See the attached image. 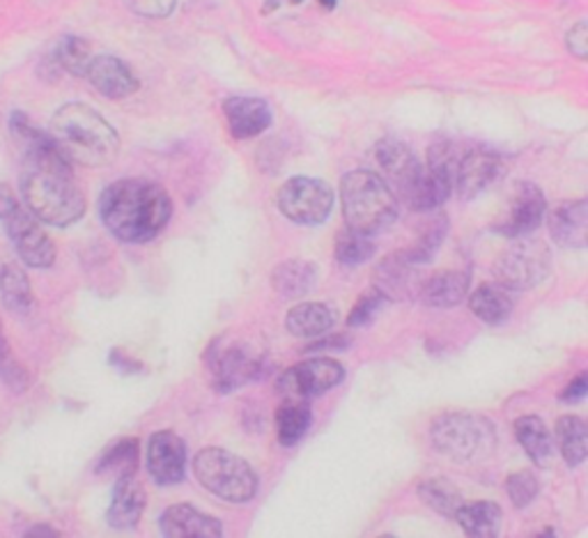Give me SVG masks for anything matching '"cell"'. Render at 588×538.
I'll use <instances>...</instances> for the list:
<instances>
[{
	"instance_id": "38",
	"label": "cell",
	"mask_w": 588,
	"mask_h": 538,
	"mask_svg": "<svg viewBox=\"0 0 588 538\" xmlns=\"http://www.w3.org/2000/svg\"><path fill=\"white\" fill-rule=\"evenodd\" d=\"M130 5L138 16L166 19L173 14L177 0H130Z\"/></svg>"
},
{
	"instance_id": "15",
	"label": "cell",
	"mask_w": 588,
	"mask_h": 538,
	"mask_svg": "<svg viewBox=\"0 0 588 538\" xmlns=\"http://www.w3.org/2000/svg\"><path fill=\"white\" fill-rule=\"evenodd\" d=\"M147 474L157 486H177L186 474V444L171 430L155 432L147 442Z\"/></svg>"
},
{
	"instance_id": "40",
	"label": "cell",
	"mask_w": 588,
	"mask_h": 538,
	"mask_svg": "<svg viewBox=\"0 0 588 538\" xmlns=\"http://www.w3.org/2000/svg\"><path fill=\"white\" fill-rule=\"evenodd\" d=\"M586 393H588V378L581 372L579 378H575L568 387H565V389L561 391V396H559V399H561V403L575 405V403H581V401L586 399Z\"/></svg>"
},
{
	"instance_id": "24",
	"label": "cell",
	"mask_w": 588,
	"mask_h": 538,
	"mask_svg": "<svg viewBox=\"0 0 588 538\" xmlns=\"http://www.w3.org/2000/svg\"><path fill=\"white\" fill-rule=\"evenodd\" d=\"M515 438L519 440L522 449L527 451L529 458L536 467L548 469L554 461V440L552 432L540 417L527 414L515 421Z\"/></svg>"
},
{
	"instance_id": "19",
	"label": "cell",
	"mask_w": 588,
	"mask_h": 538,
	"mask_svg": "<svg viewBox=\"0 0 588 538\" xmlns=\"http://www.w3.org/2000/svg\"><path fill=\"white\" fill-rule=\"evenodd\" d=\"M416 267L403 254H393L375 269V288L391 302H405L414 295L418 297V288L424 279H416Z\"/></svg>"
},
{
	"instance_id": "16",
	"label": "cell",
	"mask_w": 588,
	"mask_h": 538,
	"mask_svg": "<svg viewBox=\"0 0 588 538\" xmlns=\"http://www.w3.org/2000/svg\"><path fill=\"white\" fill-rule=\"evenodd\" d=\"M86 78L90 86L107 99H124L138 90V78L134 70L115 56H95L88 65Z\"/></svg>"
},
{
	"instance_id": "45",
	"label": "cell",
	"mask_w": 588,
	"mask_h": 538,
	"mask_svg": "<svg viewBox=\"0 0 588 538\" xmlns=\"http://www.w3.org/2000/svg\"><path fill=\"white\" fill-rule=\"evenodd\" d=\"M318 3H320L322 8H327V10H333L335 5H339V0H318Z\"/></svg>"
},
{
	"instance_id": "35",
	"label": "cell",
	"mask_w": 588,
	"mask_h": 538,
	"mask_svg": "<svg viewBox=\"0 0 588 538\" xmlns=\"http://www.w3.org/2000/svg\"><path fill=\"white\" fill-rule=\"evenodd\" d=\"M93 58L95 56H93V49H90L88 41L83 37H76V35H68L56 49L58 65L74 76H86Z\"/></svg>"
},
{
	"instance_id": "18",
	"label": "cell",
	"mask_w": 588,
	"mask_h": 538,
	"mask_svg": "<svg viewBox=\"0 0 588 538\" xmlns=\"http://www.w3.org/2000/svg\"><path fill=\"white\" fill-rule=\"evenodd\" d=\"M166 538H221L223 525L217 517L200 513L192 504L168 506L159 521Z\"/></svg>"
},
{
	"instance_id": "13",
	"label": "cell",
	"mask_w": 588,
	"mask_h": 538,
	"mask_svg": "<svg viewBox=\"0 0 588 538\" xmlns=\"http://www.w3.org/2000/svg\"><path fill=\"white\" fill-rule=\"evenodd\" d=\"M548 203H544L542 192L531 182H517L509 196L506 212L494 223V231L506 237L531 235L542 223Z\"/></svg>"
},
{
	"instance_id": "39",
	"label": "cell",
	"mask_w": 588,
	"mask_h": 538,
	"mask_svg": "<svg viewBox=\"0 0 588 538\" xmlns=\"http://www.w3.org/2000/svg\"><path fill=\"white\" fill-rule=\"evenodd\" d=\"M565 45H568L571 53L577 56L579 60H584L588 56V26L586 21H577V24L565 35Z\"/></svg>"
},
{
	"instance_id": "6",
	"label": "cell",
	"mask_w": 588,
	"mask_h": 538,
	"mask_svg": "<svg viewBox=\"0 0 588 538\" xmlns=\"http://www.w3.org/2000/svg\"><path fill=\"white\" fill-rule=\"evenodd\" d=\"M194 474L198 484L228 504H246L258 492V474L244 458L219 447L196 453Z\"/></svg>"
},
{
	"instance_id": "9",
	"label": "cell",
	"mask_w": 588,
	"mask_h": 538,
	"mask_svg": "<svg viewBox=\"0 0 588 538\" xmlns=\"http://www.w3.org/2000/svg\"><path fill=\"white\" fill-rule=\"evenodd\" d=\"M209 378L219 393H233L240 387L260 380L267 372V357L254 345L235 337H221L205 355Z\"/></svg>"
},
{
	"instance_id": "33",
	"label": "cell",
	"mask_w": 588,
	"mask_h": 538,
	"mask_svg": "<svg viewBox=\"0 0 588 538\" xmlns=\"http://www.w3.org/2000/svg\"><path fill=\"white\" fill-rule=\"evenodd\" d=\"M418 494H421V500L437 513L453 517L455 511L462 506V494L460 490L444 481V479H428L421 486H418Z\"/></svg>"
},
{
	"instance_id": "30",
	"label": "cell",
	"mask_w": 588,
	"mask_h": 538,
	"mask_svg": "<svg viewBox=\"0 0 588 538\" xmlns=\"http://www.w3.org/2000/svg\"><path fill=\"white\" fill-rule=\"evenodd\" d=\"M586 442L588 432L586 424L573 414H565L556 421V444L563 453V461L571 467H577L586 461Z\"/></svg>"
},
{
	"instance_id": "42",
	"label": "cell",
	"mask_w": 588,
	"mask_h": 538,
	"mask_svg": "<svg viewBox=\"0 0 588 538\" xmlns=\"http://www.w3.org/2000/svg\"><path fill=\"white\" fill-rule=\"evenodd\" d=\"M111 364H113V366H118V368H122L124 372H136V370H140V368H143L138 362H134L132 357L124 355L122 350H113V355H111Z\"/></svg>"
},
{
	"instance_id": "3",
	"label": "cell",
	"mask_w": 588,
	"mask_h": 538,
	"mask_svg": "<svg viewBox=\"0 0 588 538\" xmlns=\"http://www.w3.org/2000/svg\"><path fill=\"white\" fill-rule=\"evenodd\" d=\"M51 140L70 163L103 169L120 155V136L88 103H65L51 118Z\"/></svg>"
},
{
	"instance_id": "10",
	"label": "cell",
	"mask_w": 588,
	"mask_h": 538,
	"mask_svg": "<svg viewBox=\"0 0 588 538\" xmlns=\"http://www.w3.org/2000/svg\"><path fill=\"white\" fill-rule=\"evenodd\" d=\"M552 256L542 240H531L529 235L513 237L494 262L497 283L515 290H531L550 277Z\"/></svg>"
},
{
	"instance_id": "11",
	"label": "cell",
	"mask_w": 588,
	"mask_h": 538,
	"mask_svg": "<svg viewBox=\"0 0 588 538\" xmlns=\"http://www.w3.org/2000/svg\"><path fill=\"white\" fill-rule=\"evenodd\" d=\"M279 210L299 225H320L333 210V192L318 178H290L279 192Z\"/></svg>"
},
{
	"instance_id": "44",
	"label": "cell",
	"mask_w": 588,
	"mask_h": 538,
	"mask_svg": "<svg viewBox=\"0 0 588 538\" xmlns=\"http://www.w3.org/2000/svg\"><path fill=\"white\" fill-rule=\"evenodd\" d=\"M279 5H281V0H269V3H267V5L262 8V12H265V14H269L271 10H274V8H279Z\"/></svg>"
},
{
	"instance_id": "46",
	"label": "cell",
	"mask_w": 588,
	"mask_h": 538,
	"mask_svg": "<svg viewBox=\"0 0 588 538\" xmlns=\"http://www.w3.org/2000/svg\"><path fill=\"white\" fill-rule=\"evenodd\" d=\"M5 337H3V325H0V341H3Z\"/></svg>"
},
{
	"instance_id": "12",
	"label": "cell",
	"mask_w": 588,
	"mask_h": 538,
	"mask_svg": "<svg viewBox=\"0 0 588 538\" xmlns=\"http://www.w3.org/2000/svg\"><path fill=\"white\" fill-rule=\"evenodd\" d=\"M345 380V368L331 357H315L287 368L279 378V393L292 401H310L339 387Z\"/></svg>"
},
{
	"instance_id": "32",
	"label": "cell",
	"mask_w": 588,
	"mask_h": 538,
	"mask_svg": "<svg viewBox=\"0 0 588 538\" xmlns=\"http://www.w3.org/2000/svg\"><path fill=\"white\" fill-rule=\"evenodd\" d=\"M138 469V440L124 438L111 444L97 463V474H113L115 479L124 474H136Z\"/></svg>"
},
{
	"instance_id": "41",
	"label": "cell",
	"mask_w": 588,
	"mask_h": 538,
	"mask_svg": "<svg viewBox=\"0 0 588 538\" xmlns=\"http://www.w3.org/2000/svg\"><path fill=\"white\" fill-rule=\"evenodd\" d=\"M350 345V339L347 337H331V339H322V341H315L306 347V352H324V350H343Z\"/></svg>"
},
{
	"instance_id": "8",
	"label": "cell",
	"mask_w": 588,
	"mask_h": 538,
	"mask_svg": "<svg viewBox=\"0 0 588 538\" xmlns=\"http://www.w3.org/2000/svg\"><path fill=\"white\" fill-rule=\"evenodd\" d=\"M0 225L5 228L16 254L35 269H47L56 262V246L39 225L37 217L12 194L8 184H0Z\"/></svg>"
},
{
	"instance_id": "31",
	"label": "cell",
	"mask_w": 588,
	"mask_h": 538,
	"mask_svg": "<svg viewBox=\"0 0 588 538\" xmlns=\"http://www.w3.org/2000/svg\"><path fill=\"white\" fill-rule=\"evenodd\" d=\"M0 295L14 314H28L33 308V288L24 269L19 265H5L0 272Z\"/></svg>"
},
{
	"instance_id": "4",
	"label": "cell",
	"mask_w": 588,
	"mask_h": 538,
	"mask_svg": "<svg viewBox=\"0 0 588 538\" xmlns=\"http://www.w3.org/2000/svg\"><path fill=\"white\" fill-rule=\"evenodd\" d=\"M375 157L395 198L403 200L414 212H432L453 194V184L430 173L428 166L418 161L416 155L401 140H380Z\"/></svg>"
},
{
	"instance_id": "27",
	"label": "cell",
	"mask_w": 588,
	"mask_h": 538,
	"mask_svg": "<svg viewBox=\"0 0 588 538\" xmlns=\"http://www.w3.org/2000/svg\"><path fill=\"white\" fill-rule=\"evenodd\" d=\"M453 517L462 531L474 538H494L501 531V506L488 500L462 502Z\"/></svg>"
},
{
	"instance_id": "14",
	"label": "cell",
	"mask_w": 588,
	"mask_h": 538,
	"mask_svg": "<svg viewBox=\"0 0 588 538\" xmlns=\"http://www.w3.org/2000/svg\"><path fill=\"white\" fill-rule=\"evenodd\" d=\"M503 173H506V166H503L497 152L488 148H471L460 155L453 192L460 200H471L490 189L494 182L503 178Z\"/></svg>"
},
{
	"instance_id": "20",
	"label": "cell",
	"mask_w": 588,
	"mask_h": 538,
	"mask_svg": "<svg viewBox=\"0 0 588 538\" xmlns=\"http://www.w3.org/2000/svg\"><path fill=\"white\" fill-rule=\"evenodd\" d=\"M550 235L563 248H584L588 242V205L568 200L554 207L550 215Z\"/></svg>"
},
{
	"instance_id": "23",
	"label": "cell",
	"mask_w": 588,
	"mask_h": 538,
	"mask_svg": "<svg viewBox=\"0 0 588 538\" xmlns=\"http://www.w3.org/2000/svg\"><path fill=\"white\" fill-rule=\"evenodd\" d=\"M513 297L511 290L499 283H482L469 295L471 314L490 327H499L509 322L513 316Z\"/></svg>"
},
{
	"instance_id": "2",
	"label": "cell",
	"mask_w": 588,
	"mask_h": 538,
	"mask_svg": "<svg viewBox=\"0 0 588 538\" xmlns=\"http://www.w3.org/2000/svg\"><path fill=\"white\" fill-rule=\"evenodd\" d=\"M99 215L124 244H145L159 237L173 217V200L161 184L143 178L118 180L103 189Z\"/></svg>"
},
{
	"instance_id": "21",
	"label": "cell",
	"mask_w": 588,
	"mask_h": 538,
	"mask_svg": "<svg viewBox=\"0 0 588 538\" xmlns=\"http://www.w3.org/2000/svg\"><path fill=\"white\" fill-rule=\"evenodd\" d=\"M145 511V492L136 481V474L118 476L113 486V500L107 521L113 529H134Z\"/></svg>"
},
{
	"instance_id": "22",
	"label": "cell",
	"mask_w": 588,
	"mask_h": 538,
	"mask_svg": "<svg viewBox=\"0 0 588 538\" xmlns=\"http://www.w3.org/2000/svg\"><path fill=\"white\" fill-rule=\"evenodd\" d=\"M469 295V274L446 269V272L430 274L418 288V299L432 308H453Z\"/></svg>"
},
{
	"instance_id": "36",
	"label": "cell",
	"mask_w": 588,
	"mask_h": 538,
	"mask_svg": "<svg viewBox=\"0 0 588 538\" xmlns=\"http://www.w3.org/2000/svg\"><path fill=\"white\" fill-rule=\"evenodd\" d=\"M389 304V299L377 290L375 285L370 290H366V293L356 299L354 308L350 310V318H347V327L352 329H359V327H368L377 316H380V310Z\"/></svg>"
},
{
	"instance_id": "37",
	"label": "cell",
	"mask_w": 588,
	"mask_h": 538,
	"mask_svg": "<svg viewBox=\"0 0 588 538\" xmlns=\"http://www.w3.org/2000/svg\"><path fill=\"white\" fill-rule=\"evenodd\" d=\"M506 492L511 497V502L515 504V509H527L529 504H534V500L538 497L540 484L529 469H522V472H515L509 476Z\"/></svg>"
},
{
	"instance_id": "34",
	"label": "cell",
	"mask_w": 588,
	"mask_h": 538,
	"mask_svg": "<svg viewBox=\"0 0 588 538\" xmlns=\"http://www.w3.org/2000/svg\"><path fill=\"white\" fill-rule=\"evenodd\" d=\"M375 256V244L368 235L345 228L335 240V260L345 267H359Z\"/></svg>"
},
{
	"instance_id": "26",
	"label": "cell",
	"mask_w": 588,
	"mask_h": 538,
	"mask_svg": "<svg viewBox=\"0 0 588 538\" xmlns=\"http://www.w3.org/2000/svg\"><path fill=\"white\" fill-rule=\"evenodd\" d=\"M318 281V267L308 260H285L271 272V288L285 299L308 295Z\"/></svg>"
},
{
	"instance_id": "17",
	"label": "cell",
	"mask_w": 588,
	"mask_h": 538,
	"mask_svg": "<svg viewBox=\"0 0 588 538\" xmlns=\"http://www.w3.org/2000/svg\"><path fill=\"white\" fill-rule=\"evenodd\" d=\"M228 130L237 140H248L265 134L271 124L269 103L260 97H230L223 101Z\"/></svg>"
},
{
	"instance_id": "7",
	"label": "cell",
	"mask_w": 588,
	"mask_h": 538,
	"mask_svg": "<svg viewBox=\"0 0 588 538\" xmlns=\"http://www.w3.org/2000/svg\"><path fill=\"white\" fill-rule=\"evenodd\" d=\"M432 447L455 463H469L490 455L497 447L494 426L478 414L446 412L432 421Z\"/></svg>"
},
{
	"instance_id": "5",
	"label": "cell",
	"mask_w": 588,
	"mask_h": 538,
	"mask_svg": "<svg viewBox=\"0 0 588 538\" xmlns=\"http://www.w3.org/2000/svg\"><path fill=\"white\" fill-rule=\"evenodd\" d=\"M341 203L347 228L362 235H380L397 219V198L372 171H352L341 182Z\"/></svg>"
},
{
	"instance_id": "28",
	"label": "cell",
	"mask_w": 588,
	"mask_h": 538,
	"mask_svg": "<svg viewBox=\"0 0 588 538\" xmlns=\"http://www.w3.org/2000/svg\"><path fill=\"white\" fill-rule=\"evenodd\" d=\"M310 421H313V412H310L308 401L285 399L283 405L277 409V438L281 447L299 444L310 428Z\"/></svg>"
},
{
	"instance_id": "43",
	"label": "cell",
	"mask_w": 588,
	"mask_h": 538,
	"mask_svg": "<svg viewBox=\"0 0 588 538\" xmlns=\"http://www.w3.org/2000/svg\"><path fill=\"white\" fill-rule=\"evenodd\" d=\"M26 536H30V538H35V536H60L56 529H51V527H47V525H41V527H33V529H28V534Z\"/></svg>"
},
{
	"instance_id": "1",
	"label": "cell",
	"mask_w": 588,
	"mask_h": 538,
	"mask_svg": "<svg viewBox=\"0 0 588 538\" xmlns=\"http://www.w3.org/2000/svg\"><path fill=\"white\" fill-rule=\"evenodd\" d=\"M14 132L26 140V161L21 169V194L28 210L49 225L65 228L86 215V196L76 184L72 163L62 157L49 134L16 113Z\"/></svg>"
},
{
	"instance_id": "25",
	"label": "cell",
	"mask_w": 588,
	"mask_h": 538,
	"mask_svg": "<svg viewBox=\"0 0 588 538\" xmlns=\"http://www.w3.org/2000/svg\"><path fill=\"white\" fill-rule=\"evenodd\" d=\"M335 325L333 308L322 302H304L290 308L285 318V327L292 337L315 339L322 337Z\"/></svg>"
},
{
	"instance_id": "29",
	"label": "cell",
	"mask_w": 588,
	"mask_h": 538,
	"mask_svg": "<svg viewBox=\"0 0 588 538\" xmlns=\"http://www.w3.org/2000/svg\"><path fill=\"white\" fill-rule=\"evenodd\" d=\"M446 233H449V219H446V215L437 212L430 219H426V223L421 225V231H418L414 244L401 254L414 265H426L434 258L439 246L444 244Z\"/></svg>"
}]
</instances>
